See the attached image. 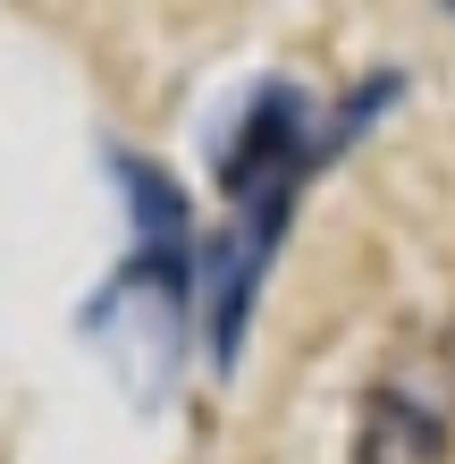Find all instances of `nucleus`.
I'll list each match as a JSON object with an SVG mask.
<instances>
[{
	"mask_svg": "<svg viewBox=\"0 0 455 464\" xmlns=\"http://www.w3.org/2000/svg\"><path fill=\"white\" fill-rule=\"evenodd\" d=\"M455 456V414H447V380L396 363V380H380L355 430V464H447Z\"/></svg>",
	"mask_w": 455,
	"mask_h": 464,
	"instance_id": "1",
	"label": "nucleus"
}]
</instances>
